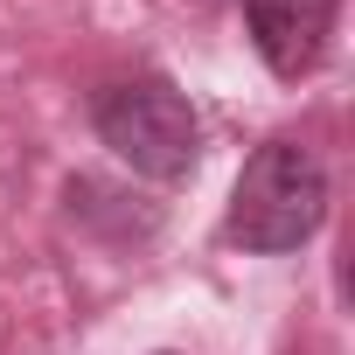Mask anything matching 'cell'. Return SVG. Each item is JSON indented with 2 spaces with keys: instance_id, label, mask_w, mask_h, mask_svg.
Returning a JSON list of instances; mask_svg holds the SVG:
<instances>
[{
  "instance_id": "obj_2",
  "label": "cell",
  "mask_w": 355,
  "mask_h": 355,
  "mask_svg": "<svg viewBox=\"0 0 355 355\" xmlns=\"http://www.w3.org/2000/svg\"><path fill=\"white\" fill-rule=\"evenodd\" d=\"M98 139L132 167V174H153V182H182L196 174V153H202V125H196V105L160 84V77H132V84H112L98 91Z\"/></svg>"
},
{
  "instance_id": "obj_3",
  "label": "cell",
  "mask_w": 355,
  "mask_h": 355,
  "mask_svg": "<svg viewBox=\"0 0 355 355\" xmlns=\"http://www.w3.org/2000/svg\"><path fill=\"white\" fill-rule=\"evenodd\" d=\"M334 8H341V0H244V21H251L258 56H265L279 77H306V70L327 56Z\"/></svg>"
},
{
  "instance_id": "obj_1",
  "label": "cell",
  "mask_w": 355,
  "mask_h": 355,
  "mask_svg": "<svg viewBox=\"0 0 355 355\" xmlns=\"http://www.w3.org/2000/svg\"><path fill=\"white\" fill-rule=\"evenodd\" d=\"M327 216V174L300 139H265L244 174H237V196H230V244L272 258V251H300Z\"/></svg>"
}]
</instances>
